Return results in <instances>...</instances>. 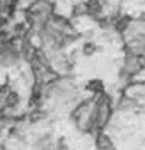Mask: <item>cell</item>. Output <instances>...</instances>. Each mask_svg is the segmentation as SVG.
<instances>
[{
  "label": "cell",
  "mask_w": 145,
  "mask_h": 150,
  "mask_svg": "<svg viewBox=\"0 0 145 150\" xmlns=\"http://www.w3.org/2000/svg\"><path fill=\"white\" fill-rule=\"evenodd\" d=\"M21 12L22 21L31 29V33H36L57 14L58 9L55 0H29L21 9Z\"/></svg>",
  "instance_id": "6da1fadb"
},
{
  "label": "cell",
  "mask_w": 145,
  "mask_h": 150,
  "mask_svg": "<svg viewBox=\"0 0 145 150\" xmlns=\"http://www.w3.org/2000/svg\"><path fill=\"white\" fill-rule=\"evenodd\" d=\"M94 108H96V96H86L75 104V108L68 114L74 126L84 135H92Z\"/></svg>",
  "instance_id": "7a4b0ae2"
},
{
  "label": "cell",
  "mask_w": 145,
  "mask_h": 150,
  "mask_svg": "<svg viewBox=\"0 0 145 150\" xmlns=\"http://www.w3.org/2000/svg\"><path fill=\"white\" fill-rule=\"evenodd\" d=\"M116 104L109 94L96 96V108H94V120H92V135L99 131H108L109 125L115 118Z\"/></svg>",
  "instance_id": "3957f363"
},
{
  "label": "cell",
  "mask_w": 145,
  "mask_h": 150,
  "mask_svg": "<svg viewBox=\"0 0 145 150\" xmlns=\"http://www.w3.org/2000/svg\"><path fill=\"white\" fill-rule=\"evenodd\" d=\"M94 137V150H116V142L108 131H99Z\"/></svg>",
  "instance_id": "277c9868"
}]
</instances>
